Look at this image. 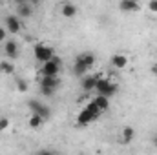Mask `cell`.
I'll use <instances>...</instances> for the list:
<instances>
[{
  "label": "cell",
  "instance_id": "obj_27",
  "mask_svg": "<svg viewBox=\"0 0 157 155\" xmlns=\"http://www.w3.org/2000/svg\"><path fill=\"white\" fill-rule=\"evenodd\" d=\"M24 2H28V0H15V6L17 4H24Z\"/></svg>",
  "mask_w": 157,
  "mask_h": 155
},
{
  "label": "cell",
  "instance_id": "obj_1",
  "mask_svg": "<svg viewBox=\"0 0 157 155\" xmlns=\"http://www.w3.org/2000/svg\"><path fill=\"white\" fill-rule=\"evenodd\" d=\"M99 115H102V113H101V110L97 108V104L91 100V102H90V104H88L82 112H80L77 122H78V124H90V122H93V120H95Z\"/></svg>",
  "mask_w": 157,
  "mask_h": 155
},
{
  "label": "cell",
  "instance_id": "obj_26",
  "mask_svg": "<svg viewBox=\"0 0 157 155\" xmlns=\"http://www.w3.org/2000/svg\"><path fill=\"white\" fill-rule=\"evenodd\" d=\"M152 73L157 77V64H154V66H152Z\"/></svg>",
  "mask_w": 157,
  "mask_h": 155
},
{
  "label": "cell",
  "instance_id": "obj_16",
  "mask_svg": "<svg viewBox=\"0 0 157 155\" xmlns=\"http://www.w3.org/2000/svg\"><path fill=\"white\" fill-rule=\"evenodd\" d=\"M0 73H4V75H13L15 73V64H13L11 59L0 60Z\"/></svg>",
  "mask_w": 157,
  "mask_h": 155
},
{
  "label": "cell",
  "instance_id": "obj_2",
  "mask_svg": "<svg viewBox=\"0 0 157 155\" xmlns=\"http://www.w3.org/2000/svg\"><path fill=\"white\" fill-rule=\"evenodd\" d=\"M95 91H97V95L113 97L119 91V88H117L115 82H112V80H108V78H99V80H97V86H95Z\"/></svg>",
  "mask_w": 157,
  "mask_h": 155
},
{
  "label": "cell",
  "instance_id": "obj_3",
  "mask_svg": "<svg viewBox=\"0 0 157 155\" xmlns=\"http://www.w3.org/2000/svg\"><path fill=\"white\" fill-rule=\"evenodd\" d=\"M4 24H6L7 33H11V35H18V33L22 31V28H24L22 18H20L17 13H15V15H7V17L4 18Z\"/></svg>",
  "mask_w": 157,
  "mask_h": 155
},
{
  "label": "cell",
  "instance_id": "obj_28",
  "mask_svg": "<svg viewBox=\"0 0 157 155\" xmlns=\"http://www.w3.org/2000/svg\"><path fill=\"white\" fill-rule=\"evenodd\" d=\"M154 144H155V148H157V135L154 137Z\"/></svg>",
  "mask_w": 157,
  "mask_h": 155
},
{
  "label": "cell",
  "instance_id": "obj_9",
  "mask_svg": "<svg viewBox=\"0 0 157 155\" xmlns=\"http://www.w3.org/2000/svg\"><path fill=\"white\" fill-rule=\"evenodd\" d=\"M77 13H78V7L73 2H62L60 4V15L64 18H75Z\"/></svg>",
  "mask_w": 157,
  "mask_h": 155
},
{
  "label": "cell",
  "instance_id": "obj_18",
  "mask_svg": "<svg viewBox=\"0 0 157 155\" xmlns=\"http://www.w3.org/2000/svg\"><path fill=\"white\" fill-rule=\"evenodd\" d=\"M44 117L39 115V113H31V117H29V120H28V124H29V128H33V130H39L40 126L44 124Z\"/></svg>",
  "mask_w": 157,
  "mask_h": 155
},
{
  "label": "cell",
  "instance_id": "obj_22",
  "mask_svg": "<svg viewBox=\"0 0 157 155\" xmlns=\"http://www.w3.org/2000/svg\"><path fill=\"white\" fill-rule=\"evenodd\" d=\"M9 128V119L7 117H0V131H6Z\"/></svg>",
  "mask_w": 157,
  "mask_h": 155
},
{
  "label": "cell",
  "instance_id": "obj_11",
  "mask_svg": "<svg viewBox=\"0 0 157 155\" xmlns=\"http://www.w3.org/2000/svg\"><path fill=\"white\" fill-rule=\"evenodd\" d=\"M119 7L122 13H137L141 9V4H139V0H121Z\"/></svg>",
  "mask_w": 157,
  "mask_h": 155
},
{
  "label": "cell",
  "instance_id": "obj_17",
  "mask_svg": "<svg viewBox=\"0 0 157 155\" xmlns=\"http://www.w3.org/2000/svg\"><path fill=\"white\" fill-rule=\"evenodd\" d=\"M133 137H135V130H133L132 126H126V128H122V133H121V142H124V144H130V142L133 141Z\"/></svg>",
  "mask_w": 157,
  "mask_h": 155
},
{
  "label": "cell",
  "instance_id": "obj_15",
  "mask_svg": "<svg viewBox=\"0 0 157 155\" xmlns=\"http://www.w3.org/2000/svg\"><path fill=\"white\" fill-rule=\"evenodd\" d=\"M93 102L97 104V108L101 110V113L108 112V108H110V97H106V95H97L93 99Z\"/></svg>",
  "mask_w": 157,
  "mask_h": 155
},
{
  "label": "cell",
  "instance_id": "obj_23",
  "mask_svg": "<svg viewBox=\"0 0 157 155\" xmlns=\"http://www.w3.org/2000/svg\"><path fill=\"white\" fill-rule=\"evenodd\" d=\"M148 9H150V13L157 15V0H148Z\"/></svg>",
  "mask_w": 157,
  "mask_h": 155
},
{
  "label": "cell",
  "instance_id": "obj_19",
  "mask_svg": "<svg viewBox=\"0 0 157 155\" xmlns=\"http://www.w3.org/2000/svg\"><path fill=\"white\" fill-rule=\"evenodd\" d=\"M86 71H90V70H88V68H86V66H84V64H82V62H78V60H75V64H73V73H75V75H77V77H84V75H86Z\"/></svg>",
  "mask_w": 157,
  "mask_h": 155
},
{
  "label": "cell",
  "instance_id": "obj_5",
  "mask_svg": "<svg viewBox=\"0 0 157 155\" xmlns=\"http://www.w3.org/2000/svg\"><path fill=\"white\" fill-rule=\"evenodd\" d=\"M4 55H6V59H11V60L18 59L20 57V46H18V42L13 39L6 40L4 42Z\"/></svg>",
  "mask_w": 157,
  "mask_h": 155
},
{
  "label": "cell",
  "instance_id": "obj_13",
  "mask_svg": "<svg viewBox=\"0 0 157 155\" xmlns=\"http://www.w3.org/2000/svg\"><path fill=\"white\" fill-rule=\"evenodd\" d=\"M97 80H99L97 75H84V77H82V82H80V86H82L84 91H93L95 86H97Z\"/></svg>",
  "mask_w": 157,
  "mask_h": 155
},
{
  "label": "cell",
  "instance_id": "obj_10",
  "mask_svg": "<svg viewBox=\"0 0 157 155\" xmlns=\"http://www.w3.org/2000/svg\"><path fill=\"white\" fill-rule=\"evenodd\" d=\"M75 60H78V62H82L88 70H91L93 66H95V62H97V57L91 53V51H82V53H78L77 59Z\"/></svg>",
  "mask_w": 157,
  "mask_h": 155
},
{
  "label": "cell",
  "instance_id": "obj_14",
  "mask_svg": "<svg viewBox=\"0 0 157 155\" xmlns=\"http://www.w3.org/2000/svg\"><path fill=\"white\" fill-rule=\"evenodd\" d=\"M40 86H51V88H59L60 86V80H59V75H42L39 80Z\"/></svg>",
  "mask_w": 157,
  "mask_h": 155
},
{
  "label": "cell",
  "instance_id": "obj_8",
  "mask_svg": "<svg viewBox=\"0 0 157 155\" xmlns=\"http://www.w3.org/2000/svg\"><path fill=\"white\" fill-rule=\"evenodd\" d=\"M35 9H37V7H33L29 2L17 4V15H18L22 20H26V18H31V17H33V13H35Z\"/></svg>",
  "mask_w": 157,
  "mask_h": 155
},
{
  "label": "cell",
  "instance_id": "obj_24",
  "mask_svg": "<svg viewBox=\"0 0 157 155\" xmlns=\"http://www.w3.org/2000/svg\"><path fill=\"white\" fill-rule=\"evenodd\" d=\"M6 39H7V29L0 26V44H4V42H6Z\"/></svg>",
  "mask_w": 157,
  "mask_h": 155
},
{
  "label": "cell",
  "instance_id": "obj_25",
  "mask_svg": "<svg viewBox=\"0 0 157 155\" xmlns=\"http://www.w3.org/2000/svg\"><path fill=\"white\" fill-rule=\"evenodd\" d=\"M28 2H29V4H31L33 7H39L40 4H42V0H28Z\"/></svg>",
  "mask_w": 157,
  "mask_h": 155
},
{
  "label": "cell",
  "instance_id": "obj_6",
  "mask_svg": "<svg viewBox=\"0 0 157 155\" xmlns=\"http://www.w3.org/2000/svg\"><path fill=\"white\" fill-rule=\"evenodd\" d=\"M53 55H55L53 47H49V46H46V44H37V46H35V59L39 60L40 64L46 62V60H49Z\"/></svg>",
  "mask_w": 157,
  "mask_h": 155
},
{
  "label": "cell",
  "instance_id": "obj_7",
  "mask_svg": "<svg viewBox=\"0 0 157 155\" xmlns=\"http://www.w3.org/2000/svg\"><path fill=\"white\" fill-rule=\"evenodd\" d=\"M28 106H29L31 113H39V115H42L46 120L51 117V110H49V106L42 104L40 100H29V102H28Z\"/></svg>",
  "mask_w": 157,
  "mask_h": 155
},
{
  "label": "cell",
  "instance_id": "obj_4",
  "mask_svg": "<svg viewBox=\"0 0 157 155\" xmlns=\"http://www.w3.org/2000/svg\"><path fill=\"white\" fill-rule=\"evenodd\" d=\"M60 71V59L59 57H51L49 60L42 62V68H40V73L42 75H59Z\"/></svg>",
  "mask_w": 157,
  "mask_h": 155
},
{
  "label": "cell",
  "instance_id": "obj_20",
  "mask_svg": "<svg viewBox=\"0 0 157 155\" xmlns=\"http://www.w3.org/2000/svg\"><path fill=\"white\" fill-rule=\"evenodd\" d=\"M55 91H57V88H51V86H40V93H42L44 97H53Z\"/></svg>",
  "mask_w": 157,
  "mask_h": 155
},
{
  "label": "cell",
  "instance_id": "obj_12",
  "mask_svg": "<svg viewBox=\"0 0 157 155\" xmlns=\"http://www.w3.org/2000/svg\"><path fill=\"white\" fill-rule=\"evenodd\" d=\"M110 62H112V68H115V70H124V68L128 66V57H126L124 53H113L112 59H110Z\"/></svg>",
  "mask_w": 157,
  "mask_h": 155
},
{
  "label": "cell",
  "instance_id": "obj_21",
  "mask_svg": "<svg viewBox=\"0 0 157 155\" xmlns=\"http://www.w3.org/2000/svg\"><path fill=\"white\" fill-rule=\"evenodd\" d=\"M17 89H18L20 93H26V91L29 89V86H28V82H26L24 78H18V80H17Z\"/></svg>",
  "mask_w": 157,
  "mask_h": 155
}]
</instances>
